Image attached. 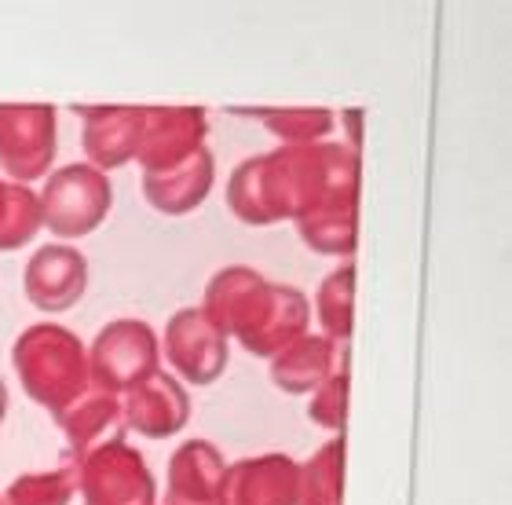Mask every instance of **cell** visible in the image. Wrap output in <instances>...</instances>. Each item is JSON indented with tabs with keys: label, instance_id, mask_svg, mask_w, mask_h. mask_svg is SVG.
I'll return each instance as SVG.
<instances>
[{
	"label": "cell",
	"instance_id": "5",
	"mask_svg": "<svg viewBox=\"0 0 512 505\" xmlns=\"http://www.w3.org/2000/svg\"><path fill=\"white\" fill-rule=\"evenodd\" d=\"M158 334L143 319H114L99 330V337L88 348V370L92 385L107 388L114 396H125L147 377L161 370Z\"/></svg>",
	"mask_w": 512,
	"mask_h": 505
},
{
	"label": "cell",
	"instance_id": "22",
	"mask_svg": "<svg viewBox=\"0 0 512 505\" xmlns=\"http://www.w3.org/2000/svg\"><path fill=\"white\" fill-rule=\"evenodd\" d=\"M41 231V202L33 187L0 180V253L22 249Z\"/></svg>",
	"mask_w": 512,
	"mask_h": 505
},
{
	"label": "cell",
	"instance_id": "20",
	"mask_svg": "<svg viewBox=\"0 0 512 505\" xmlns=\"http://www.w3.org/2000/svg\"><path fill=\"white\" fill-rule=\"evenodd\" d=\"M249 118H260L267 129L275 132L282 147H308V143L326 140L333 132V110L322 107H260V110H242Z\"/></svg>",
	"mask_w": 512,
	"mask_h": 505
},
{
	"label": "cell",
	"instance_id": "6",
	"mask_svg": "<svg viewBox=\"0 0 512 505\" xmlns=\"http://www.w3.org/2000/svg\"><path fill=\"white\" fill-rule=\"evenodd\" d=\"M77 491L85 505H154V473L147 458L125 440H110L81 458Z\"/></svg>",
	"mask_w": 512,
	"mask_h": 505
},
{
	"label": "cell",
	"instance_id": "23",
	"mask_svg": "<svg viewBox=\"0 0 512 505\" xmlns=\"http://www.w3.org/2000/svg\"><path fill=\"white\" fill-rule=\"evenodd\" d=\"M77 495V469H44V473H26L8 487L4 502L8 505H70Z\"/></svg>",
	"mask_w": 512,
	"mask_h": 505
},
{
	"label": "cell",
	"instance_id": "26",
	"mask_svg": "<svg viewBox=\"0 0 512 505\" xmlns=\"http://www.w3.org/2000/svg\"><path fill=\"white\" fill-rule=\"evenodd\" d=\"M8 414V385H4V377H0V421Z\"/></svg>",
	"mask_w": 512,
	"mask_h": 505
},
{
	"label": "cell",
	"instance_id": "12",
	"mask_svg": "<svg viewBox=\"0 0 512 505\" xmlns=\"http://www.w3.org/2000/svg\"><path fill=\"white\" fill-rule=\"evenodd\" d=\"M81 114V147L88 154V165L99 172L121 169L136 162L139 132L147 107H74Z\"/></svg>",
	"mask_w": 512,
	"mask_h": 505
},
{
	"label": "cell",
	"instance_id": "1",
	"mask_svg": "<svg viewBox=\"0 0 512 505\" xmlns=\"http://www.w3.org/2000/svg\"><path fill=\"white\" fill-rule=\"evenodd\" d=\"M359 191V151L344 143L278 147L246 158L227 180V209L249 227L297 224L333 194Z\"/></svg>",
	"mask_w": 512,
	"mask_h": 505
},
{
	"label": "cell",
	"instance_id": "11",
	"mask_svg": "<svg viewBox=\"0 0 512 505\" xmlns=\"http://www.w3.org/2000/svg\"><path fill=\"white\" fill-rule=\"evenodd\" d=\"M121 418H125V429L139 432L143 440H169V436H180L187 429L191 396L180 385V377H172L169 370H158L143 385L125 392Z\"/></svg>",
	"mask_w": 512,
	"mask_h": 505
},
{
	"label": "cell",
	"instance_id": "18",
	"mask_svg": "<svg viewBox=\"0 0 512 505\" xmlns=\"http://www.w3.org/2000/svg\"><path fill=\"white\" fill-rule=\"evenodd\" d=\"M297 231L304 246L322 253V257H348L359 235V191L333 194L315 213L300 216Z\"/></svg>",
	"mask_w": 512,
	"mask_h": 505
},
{
	"label": "cell",
	"instance_id": "27",
	"mask_svg": "<svg viewBox=\"0 0 512 505\" xmlns=\"http://www.w3.org/2000/svg\"><path fill=\"white\" fill-rule=\"evenodd\" d=\"M0 505H8V502H4V498H0Z\"/></svg>",
	"mask_w": 512,
	"mask_h": 505
},
{
	"label": "cell",
	"instance_id": "4",
	"mask_svg": "<svg viewBox=\"0 0 512 505\" xmlns=\"http://www.w3.org/2000/svg\"><path fill=\"white\" fill-rule=\"evenodd\" d=\"M37 202H41V227H48L55 238H85L110 216L114 187L107 172L74 162L44 180Z\"/></svg>",
	"mask_w": 512,
	"mask_h": 505
},
{
	"label": "cell",
	"instance_id": "24",
	"mask_svg": "<svg viewBox=\"0 0 512 505\" xmlns=\"http://www.w3.org/2000/svg\"><path fill=\"white\" fill-rule=\"evenodd\" d=\"M308 418L315 421L319 429H330V432L344 429V418H348V363L337 366V370L311 392Z\"/></svg>",
	"mask_w": 512,
	"mask_h": 505
},
{
	"label": "cell",
	"instance_id": "9",
	"mask_svg": "<svg viewBox=\"0 0 512 505\" xmlns=\"http://www.w3.org/2000/svg\"><path fill=\"white\" fill-rule=\"evenodd\" d=\"M22 290L33 308L48 315H63L81 304L88 290V257L70 242H52L41 246L26 264Z\"/></svg>",
	"mask_w": 512,
	"mask_h": 505
},
{
	"label": "cell",
	"instance_id": "2",
	"mask_svg": "<svg viewBox=\"0 0 512 505\" xmlns=\"http://www.w3.org/2000/svg\"><path fill=\"white\" fill-rule=\"evenodd\" d=\"M202 312L220 334L238 337V344L260 359H275L308 334L311 323V304L297 286L267 282L246 264L216 271L205 286Z\"/></svg>",
	"mask_w": 512,
	"mask_h": 505
},
{
	"label": "cell",
	"instance_id": "17",
	"mask_svg": "<svg viewBox=\"0 0 512 505\" xmlns=\"http://www.w3.org/2000/svg\"><path fill=\"white\" fill-rule=\"evenodd\" d=\"M344 363H348V355L341 359V348L330 337L304 334L271 359V381L289 396H304V392H315Z\"/></svg>",
	"mask_w": 512,
	"mask_h": 505
},
{
	"label": "cell",
	"instance_id": "3",
	"mask_svg": "<svg viewBox=\"0 0 512 505\" xmlns=\"http://www.w3.org/2000/svg\"><path fill=\"white\" fill-rule=\"evenodd\" d=\"M11 363L33 403L59 418L92 388L85 341L59 323H33L11 344Z\"/></svg>",
	"mask_w": 512,
	"mask_h": 505
},
{
	"label": "cell",
	"instance_id": "8",
	"mask_svg": "<svg viewBox=\"0 0 512 505\" xmlns=\"http://www.w3.org/2000/svg\"><path fill=\"white\" fill-rule=\"evenodd\" d=\"M165 359L187 385H213L227 370V337L205 319L202 308H180L165 326Z\"/></svg>",
	"mask_w": 512,
	"mask_h": 505
},
{
	"label": "cell",
	"instance_id": "25",
	"mask_svg": "<svg viewBox=\"0 0 512 505\" xmlns=\"http://www.w3.org/2000/svg\"><path fill=\"white\" fill-rule=\"evenodd\" d=\"M359 118H363V110H348V114H344V121L352 125V143H348L352 151H359Z\"/></svg>",
	"mask_w": 512,
	"mask_h": 505
},
{
	"label": "cell",
	"instance_id": "14",
	"mask_svg": "<svg viewBox=\"0 0 512 505\" xmlns=\"http://www.w3.org/2000/svg\"><path fill=\"white\" fill-rule=\"evenodd\" d=\"M59 429L66 436V462L81 465L85 454H92L96 447L110 440H125V418H121V396L107 392V388L92 385L85 396L70 403L59 414Z\"/></svg>",
	"mask_w": 512,
	"mask_h": 505
},
{
	"label": "cell",
	"instance_id": "15",
	"mask_svg": "<svg viewBox=\"0 0 512 505\" xmlns=\"http://www.w3.org/2000/svg\"><path fill=\"white\" fill-rule=\"evenodd\" d=\"M227 462L209 440L180 443L169 458L165 505H224Z\"/></svg>",
	"mask_w": 512,
	"mask_h": 505
},
{
	"label": "cell",
	"instance_id": "19",
	"mask_svg": "<svg viewBox=\"0 0 512 505\" xmlns=\"http://www.w3.org/2000/svg\"><path fill=\"white\" fill-rule=\"evenodd\" d=\"M344 440L333 436L300 465L297 505H344Z\"/></svg>",
	"mask_w": 512,
	"mask_h": 505
},
{
	"label": "cell",
	"instance_id": "13",
	"mask_svg": "<svg viewBox=\"0 0 512 505\" xmlns=\"http://www.w3.org/2000/svg\"><path fill=\"white\" fill-rule=\"evenodd\" d=\"M300 465L289 454H256L227 465L224 505H297Z\"/></svg>",
	"mask_w": 512,
	"mask_h": 505
},
{
	"label": "cell",
	"instance_id": "7",
	"mask_svg": "<svg viewBox=\"0 0 512 505\" xmlns=\"http://www.w3.org/2000/svg\"><path fill=\"white\" fill-rule=\"evenodd\" d=\"M55 162V107L48 103H0V169L11 183L30 187Z\"/></svg>",
	"mask_w": 512,
	"mask_h": 505
},
{
	"label": "cell",
	"instance_id": "16",
	"mask_svg": "<svg viewBox=\"0 0 512 505\" xmlns=\"http://www.w3.org/2000/svg\"><path fill=\"white\" fill-rule=\"evenodd\" d=\"M213 191V154L198 151L165 172H143V198L161 216H187Z\"/></svg>",
	"mask_w": 512,
	"mask_h": 505
},
{
	"label": "cell",
	"instance_id": "21",
	"mask_svg": "<svg viewBox=\"0 0 512 505\" xmlns=\"http://www.w3.org/2000/svg\"><path fill=\"white\" fill-rule=\"evenodd\" d=\"M352 308H355V264L330 271L315 293V319L322 326V337L341 344L352 337Z\"/></svg>",
	"mask_w": 512,
	"mask_h": 505
},
{
	"label": "cell",
	"instance_id": "10",
	"mask_svg": "<svg viewBox=\"0 0 512 505\" xmlns=\"http://www.w3.org/2000/svg\"><path fill=\"white\" fill-rule=\"evenodd\" d=\"M209 118L202 107H147L136 162L143 172H165L205 147Z\"/></svg>",
	"mask_w": 512,
	"mask_h": 505
}]
</instances>
